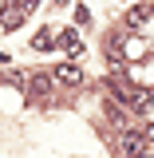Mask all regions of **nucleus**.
<instances>
[{"label":"nucleus","mask_w":154,"mask_h":158,"mask_svg":"<svg viewBox=\"0 0 154 158\" xmlns=\"http://www.w3.org/2000/svg\"><path fill=\"white\" fill-rule=\"evenodd\" d=\"M52 44H56V32H40V36L32 40V48H36V52H48Z\"/></svg>","instance_id":"423d86ee"},{"label":"nucleus","mask_w":154,"mask_h":158,"mask_svg":"<svg viewBox=\"0 0 154 158\" xmlns=\"http://www.w3.org/2000/svg\"><path fill=\"white\" fill-rule=\"evenodd\" d=\"M56 83H63V87H79V83H83L79 63H59V67H56Z\"/></svg>","instance_id":"f03ea898"},{"label":"nucleus","mask_w":154,"mask_h":158,"mask_svg":"<svg viewBox=\"0 0 154 158\" xmlns=\"http://www.w3.org/2000/svg\"><path fill=\"white\" fill-rule=\"evenodd\" d=\"M150 16H154V8H150V4H135V8L127 12V28H138V24H146Z\"/></svg>","instance_id":"20e7f679"},{"label":"nucleus","mask_w":154,"mask_h":158,"mask_svg":"<svg viewBox=\"0 0 154 158\" xmlns=\"http://www.w3.org/2000/svg\"><path fill=\"white\" fill-rule=\"evenodd\" d=\"M0 8H4V0H0Z\"/></svg>","instance_id":"1a4fd4ad"},{"label":"nucleus","mask_w":154,"mask_h":158,"mask_svg":"<svg viewBox=\"0 0 154 158\" xmlns=\"http://www.w3.org/2000/svg\"><path fill=\"white\" fill-rule=\"evenodd\" d=\"M20 20H24V8H16V12H4V20H0V24H4V32H16Z\"/></svg>","instance_id":"39448f33"},{"label":"nucleus","mask_w":154,"mask_h":158,"mask_svg":"<svg viewBox=\"0 0 154 158\" xmlns=\"http://www.w3.org/2000/svg\"><path fill=\"white\" fill-rule=\"evenodd\" d=\"M28 91H32L36 99H48V95H52V75H44V71H36V75L28 79Z\"/></svg>","instance_id":"7ed1b4c3"},{"label":"nucleus","mask_w":154,"mask_h":158,"mask_svg":"<svg viewBox=\"0 0 154 158\" xmlns=\"http://www.w3.org/2000/svg\"><path fill=\"white\" fill-rule=\"evenodd\" d=\"M63 48H67L71 56H79V36L75 32H63Z\"/></svg>","instance_id":"0eeeda50"},{"label":"nucleus","mask_w":154,"mask_h":158,"mask_svg":"<svg viewBox=\"0 0 154 158\" xmlns=\"http://www.w3.org/2000/svg\"><path fill=\"white\" fill-rule=\"evenodd\" d=\"M107 118H111V123H119V127H123V123H127V115H123V111H119V103H107Z\"/></svg>","instance_id":"6e6552de"},{"label":"nucleus","mask_w":154,"mask_h":158,"mask_svg":"<svg viewBox=\"0 0 154 158\" xmlns=\"http://www.w3.org/2000/svg\"><path fill=\"white\" fill-rule=\"evenodd\" d=\"M146 142H150V138L142 135V131H123V135H119V150L127 158H146V154H154Z\"/></svg>","instance_id":"f257e3e1"}]
</instances>
